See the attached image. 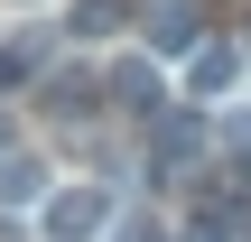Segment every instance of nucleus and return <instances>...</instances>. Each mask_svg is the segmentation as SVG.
I'll use <instances>...</instances> for the list:
<instances>
[{
	"instance_id": "nucleus-4",
	"label": "nucleus",
	"mask_w": 251,
	"mask_h": 242,
	"mask_svg": "<svg viewBox=\"0 0 251 242\" xmlns=\"http://www.w3.org/2000/svg\"><path fill=\"white\" fill-rule=\"evenodd\" d=\"M102 103H121V112H158V65H149V56H121V65L102 75Z\"/></svg>"
},
{
	"instance_id": "nucleus-3",
	"label": "nucleus",
	"mask_w": 251,
	"mask_h": 242,
	"mask_svg": "<svg viewBox=\"0 0 251 242\" xmlns=\"http://www.w3.org/2000/svg\"><path fill=\"white\" fill-rule=\"evenodd\" d=\"M140 28H149V56H186L205 37V0H149Z\"/></svg>"
},
{
	"instance_id": "nucleus-8",
	"label": "nucleus",
	"mask_w": 251,
	"mask_h": 242,
	"mask_svg": "<svg viewBox=\"0 0 251 242\" xmlns=\"http://www.w3.org/2000/svg\"><path fill=\"white\" fill-rule=\"evenodd\" d=\"M130 19V0H75V37H112Z\"/></svg>"
},
{
	"instance_id": "nucleus-6",
	"label": "nucleus",
	"mask_w": 251,
	"mask_h": 242,
	"mask_svg": "<svg viewBox=\"0 0 251 242\" xmlns=\"http://www.w3.org/2000/svg\"><path fill=\"white\" fill-rule=\"evenodd\" d=\"M233 75H242L233 47H186V84H196V93H233Z\"/></svg>"
},
{
	"instance_id": "nucleus-1",
	"label": "nucleus",
	"mask_w": 251,
	"mask_h": 242,
	"mask_svg": "<svg viewBox=\"0 0 251 242\" xmlns=\"http://www.w3.org/2000/svg\"><path fill=\"white\" fill-rule=\"evenodd\" d=\"M205 159V121L186 112V103H158V131H149V177H177V168H196Z\"/></svg>"
},
{
	"instance_id": "nucleus-11",
	"label": "nucleus",
	"mask_w": 251,
	"mask_h": 242,
	"mask_svg": "<svg viewBox=\"0 0 251 242\" xmlns=\"http://www.w3.org/2000/svg\"><path fill=\"white\" fill-rule=\"evenodd\" d=\"M224 149H233V159H251V112H233V121H224Z\"/></svg>"
},
{
	"instance_id": "nucleus-5",
	"label": "nucleus",
	"mask_w": 251,
	"mask_h": 242,
	"mask_svg": "<svg viewBox=\"0 0 251 242\" xmlns=\"http://www.w3.org/2000/svg\"><path fill=\"white\" fill-rule=\"evenodd\" d=\"M37 103H47V112H65V121H84V112L102 103V75H47V84H37Z\"/></svg>"
},
{
	"instance_id": "nucleus-2",
	"label": "nucleus",
	"mask_w": 251,
	"mask_h": 242,
	"mask_svg": "<svg viewBox=\"0 0 251 242\" xmlns=\"http://www.w3.org/2000/svg\"><path fill=\"white\" fill-rule=\"evenodd\" d=\"M112 224V187H65V196H47V242H93Z\"/></svg>"
},
{
	"instance_id": "nucleus-7",
	"label": "nucleus",
	"mask_w": 251,
	"mask_h": 242,
	"mask_svg": "<svg viewBox=\"0 0 251 242\" xmlns=\"http://www.w3.org/2000/svg\"><path fill=\"white\" fill-rule=\"evenodd\" d=\"M37 196H47V168L19 159V149H0V205H37Z\"/></svg>"
},
{
	"instance_id": "nucleus-9",
	"label": "nucleus",
	"mask_w": 251,
	"mask_h": 242,
	"mask_svg": "<svg viewBox=\"0 0 251 242\" xmlns=\"http://www.w3.org/2000/svg\"><path fill=\"white\" fill-rule=\"evenodd\" d=\"M102 242H168V224H158V215H121V205H112Z\"/></svg>"
},
{
	"instance_id": "nucleus-13",
	"label": "nucleus",
	"mask_w": 251,
	"mask_h": 242,
	"mask_svg": "<svg viewBox=\"0 0 251 242\" xmlns=\"http://www.w3.org/2000/svg\"><path fill=\"white\" fill-rule=\"evenodd\" d=\"M224 9H251V0H224Z\"/></svg>"
},
{
	"instance_id": "nucleus-12",
	"label": "nucleus",
	"mask_w": 251,
	"mask_h": 242,
	"mask_svg": "<svg viewBox=\"0 0 251 242\" xmlns=\"http://www.w3.org/2000/svg\"><path fill=\"white\" fill-rule=\"evenodd\" d=\"M0 149H9V112H0Z\"/></svg>"
},
{
	"instance_id": "nucleus-10",
	"label": "nucleus",
	"mask_w": 251,
	"mask_h": 242,
	"mask_svg": "<svg viewBox=\"0 0 251 242\" xmlns=\"http://www.w3.org/2000/svg\"><path fill=\"white\" fill-rule=\"evenodd\" d=\"M186 242H233V215H224V205H205V224H196Z\"/></svg>"
}]
</instances>
